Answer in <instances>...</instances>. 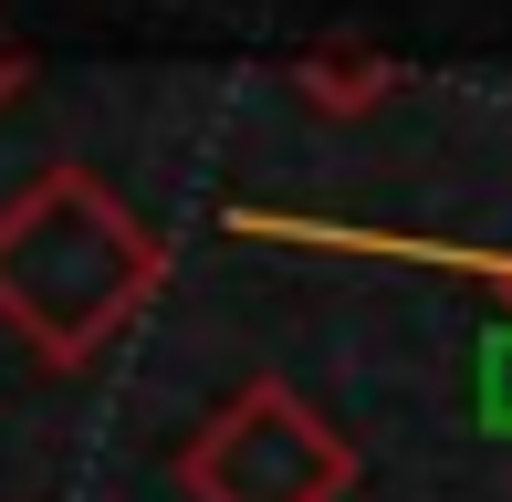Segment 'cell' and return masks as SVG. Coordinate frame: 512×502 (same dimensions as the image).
Wrapping results in <instances>:
<instances>
[{
  "label": "cell",
  "mask_w": 512,
  "mask_h": 502,
  "mask_svg": "<svg viewBox=\"0 0 512 502\" xmlns=\"http://www.w3.org/2000/svg\"><path fill=\"white\" fill-rule=\"evenodd\" d=\"M157 293H168V241L95 168L53 157L42 178L0 199V325L53 377L95 367Z\"/></svg>",
  "instance_id": "obj_1"
},
{
  "label": "cell",
  "mask_w": 512,
  "mask_h": 502,
  "mask_svg": "<svg viewBox=\"0 0 512 502\" xmlns=\"http://www.w3.org/2000/svg\"><path fill=\"white\" fill-rule=\"evenodd\" d=\"M356 482H366L356 440L293 377H241L178 440V492L189 502H345Z\"/></svg>",
  "instance_id": "obj_2"
},
{
  "label": "cell",
  "mask_w": 512,
  "mask_h": 502,
  "mask_svg": "<svg viewBox=\"0 0 512 502\" xmlns=\"http://www.w3.org/2000/svg\"><path fill=\"white\" fill-rule=\"evenodd\" d=\"M398 84L408 74L377 53V42H314V53H293V95H304L314 116H377Z\"/></svg>",
  "instance_id": "obj_3"
},
{
  "label": "cell",
  "mask_w": 512,
  "mask_h": 502,
  "mask_svg": "<svg viewBox=\"0 0 512 502\" xmlns=\"http://www.w3.org/2000/svg\"><path fill=\"white\" fill-rule=\"evenodd\" d=\"M241 231H293V241H335V251H398V262H439V272H471V283L512 293V251H471V241H366V231H314V220H241Z\"/></svg>",
  "instance_id": "obj_4"
},
{
  "label": "cell",
  "mask_w": 512,
  "mask_h": 502,
  "mask_svg": "<svg viewBox=\"0 0 512 502\" xmlns=\"http://www.w3.org/2000/svg\"><path fill=\"white\" fill-rule=\"evenodd\" d=\"M471 387H481V429H492V440H512V314H502V325H481V367H471Z\"/></svg>",
  "instance_id": "obj_5"
},
{
  "label": "cell",
  "mask_w": 512,
  "mask_h": 502,
  "mask_svg": "<svg viewBox=\"0 0 512 502\" xmlns=\"http://www.w3.org/2000/svg\"><path fill=\"white\" fill-rule=\"evenodd\" d=\"M21 95H32V53H21V42H0V116H11Z\"/></svg>",
  "instance_id": "obj_6"
}]
</instances>
